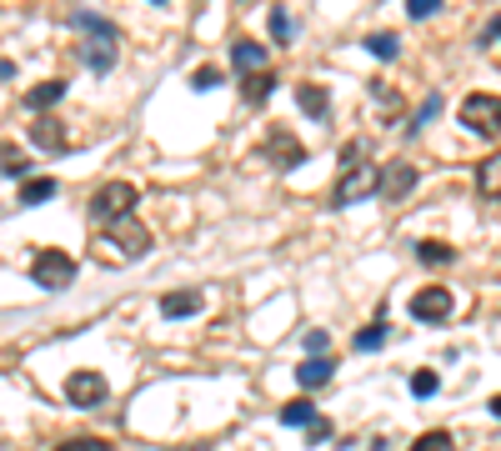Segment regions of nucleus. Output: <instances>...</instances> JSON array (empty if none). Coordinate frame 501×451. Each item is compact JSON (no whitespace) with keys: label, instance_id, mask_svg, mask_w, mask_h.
Listing matches in <instances>:
<instances>
[{"label":"nucleus","instance_id":"f03ea898","mask_svg":"<svg viewBox=\"0 0 501 451\" xmlns=\"http://www.w3.org/2000/svg\"><path fill=\"white\" fill-rule=\"evenodd\" d=\"M150 251V231H146V221L140 216H121V221H106L96 231V256L106 266H115V261H140Z\"/></svg>","mask_w":501,"mask_h":451},{"label":"nucleus","instance_id":"4be33fe9","mask_svg":"<svg viewBox=\"0 0 501 451\" xmlns=\"http://www.w3.org/2000/svg\"><path fill=\"white\" fill-rule=\"evenodd\" d=\"M416 261L421 266H446V261H456V246H446V241H416Z\"/></svg>","mask_w":501,"mask_h":451},{"label":"nucleus","instance_id":"f3484780","mask_svg":"<svg viewBox=\"0 0 501 451\" xmlns=\"http://www.w3.org/2000/svg\"><path fill=\"white\" fill-rule=\"evenodd\" d=\"M476 191H481L487 200H501V150L476 166Z\"/></svg>","mask_w":501,"mask_h":451},{"label":"nucleus","instance_id":"2eb2a0df","mask_svg":"<svg viewBox=\"0 0 501 451\" xmlns=\"http://www.w3.org/2000/svg\"><path fill=\"white\" fill-rule=\"evenodd\" d=\"M115 55H121V40H81V61L90 65L96 75H106L115 65Z\"/></svg>","mask_w":501,"mask_h":451},{"label":"nucleus","instance_id":"aec40b11","mask_svg":"<svg viewBox=\"0 0 501 451\" xmlns=\"http://www.w3.org/2000/svg\"><path fill=\"white\" fill-rule=\"evenodd\" d=\"M65 96V81H46V86H36V90H25V106L36 115H50V106Z\"/></svg>","mask_w":501,"mask_h":451},{"label":"nucleus","instance_id":"1a4fd4ad","mask_svg":"<svg viewBox=\"0 0 501 451\" xmlns=\"http://www.w3.org/2000/svg\"><path fill=\"white\" fill-rule=\"evenodd\" d=\"M106 376L100 371H90V366H81V371H71L65 376V401H71V406H81V412H96L100 401H106Z\"/></svg>","mask_w":501,"mask_h":451},{"label":"nucleus","instance_id":"473e14b6","mask_svg":"<svg viewBox=\"0 0 501 451\" xmlns=\"http://www.w3.org/2000/svg\"><path fill=\"white\" fill-rule=\"evenodd\" d=\"M191 86H196V90H216V86H221V71H216V65H200V71L191 75Z\"/></svg>","mask_w":501,"mask_h":451},{"label":"nucleus","instance_id":"ddd939ff","mask_svg":"<svg viewBox=\"0 0 501 451\" xmlns=\"http://www.w3.org/2000/svg\"><path fill=\"white\" fill-rule=\"evenodd\" d=\"M336 376V362L331 356H306V362L296 366V381H301V391H321L326 381Z\"/></svg>","mask_w":501,"mask_h":451},{"label":"nucleus","instance_id":"412c9836","mask_svg":"<svg viewBox=\"0 0 501 451\" xmlns=\"http://www.w3.org/2000/svg\"><path fill=\"white\" fill-rule=\"evenodd\" d=\"M271 90H276V75L271 71H256V75H246V81H241V96H246L250 106L271 100Z\"/></svg>","mask_w":501,"mask_h":451},{"label":"nucleus","instance_id":"cd10ccee","mask_svg":"<svg viewBox=\"0 0 501 451\" xmlns=\"http://www.w3.org/2000/svg\"><path fill=\"white\" fill-rule=\"evenodd\" d=\"M55 451H115L106 437H71V441H61Z\"/></svg>","mask_w":501,"mask_h":451},{"label":"nucleus","instance_id":"0eeeda50","mask_svg":"<svg viewBox=\"0 0 501 451\" xmlns=\"http://www.w3.org/2000/svg\"><path fill=\"white\" fill-rule=\"evenodd\" d=\"M261 156L271 166H281V171H296V166H306V146L291 136L286 125H271V131L261 136Z\"/></svg>","mask_w":501,"mask_h":451},{"label":"nucleus","instance_id":"9d476101","mask_svg":"<svg viewBox=\"0 0 501 451\" xmlns=\"http://www.w3.org/2000/svg\"><path fill=\"white\" fill-rule=\"evenodd\" d=\"M30 146L50 150V156L71 150V136H65V121H61V115H36V121H30Z\"/></svg>","mask_w":501,"mask_h":451},{"label":"nucleus","instance_id":"f8f14e48","mask_svg":"<svg viewBox=\"0 0 501 451\" xmlns=\"http://www.w3.org/2000/svg\"><path fill=\"white\" fill-rule=\"evenodd\" d=\"M296 106L306 115H311V121H331V90L326 86H316V81H296Z\"/></svg>","mask_w":501,"mask_h":451},{"label":"nucleus","instance_id":"bb28decb","mask_svg":"<svg viewBox=\"0 0 501 451\" xmlns=\"http://www.w3.org/2000/svg\"><path fill=\"white\" fill-rule=\"evenodd\" d=\"M437 387H441V376L431 371V366H426V371H416V376H412V396H416V401L437 396Z\"/></svg>","mask_w":501,"mask_h":451},{"label":"nucleus","instance_id":"a211bd4d","mask_svg":"<svg viewBox=\"0 0 501 451\" xmlns=\"http://www.w3.org/2000/svg\"><path fill=\"white\" fill-rule=\"evenodd\" d=\"M391 341V326H386V306L376 311V321L366 326V331H356V351H381Z\"/></svg>","mask_w":501,"mask_h":451},{"label":"nucleus","instance_id":"39448f33","mask_svg":"<svg viewBox=\"0 0 501 451\" xmlns=\"http://www.w3.org/2000/svg\"><path fill=\"white\" fill-rule=\"evenodd\" d=\"M456 115H462V125L476 131V136H501V96H491V90H471Z\"/></svg>","mask_w":501,"mask_h":451},{"label":"nucleus","instance_id":"a878e982","mask_svg":"<svg viewBox=\"0 0 501 451\" xmlns=\"http://www.w3.org/2000/svg\"><path fill=\"white\" fill-rule=\"evenodd\" d=\"M0 171L15 175V181H25V171H30V161H25V156L11 146V140H0Z\"/></svg>","mask_w":501,"mask_h":451},{"label":"nucleus","instance_id":"e433bc0d","mask_svg":"<svg viewBox=\"0 0 501 451\" xmlns=\"http://www.w3.org/2000/svg\"><path fill=\"white\" fill-rule=\"evenodd\" d=\"M487 412H491V416H497V421H501V391H497V396L487 401Z\"/></svg>","mask_w":501,"mask_h":451},{"label":"nucleus","instance_id":"4c0bfd02","mask_svg":"<svg viewBox=\"0 0 501 451\" xmlns=\"http://www.w3.org/2000/svg\"><path fill=\"white\" fill-rule=\"evenodd\" d=\"M11 75H15V65H11V61H0V81H11Z\"/></svg>","mask_w":501,"mask_h":451},{"label":"nucleus","instance_id":"7c9ffc66","mask_svg":"<svg viewBox=\"0 0 501 451\" xmlns=\"http://www.w3.org/2000/svg\"><path fill=\"white\" fill-rule=\"evenodd\" d=\"M306 437H311V447H326V441L336 437V426L326 421V416H316V421H311V426H306Z\"/></svg>","mask_w":501,"mask_h":451},{"label":"nucleus","instance_id":"423d86ee","mask_svg":"<svg viewBox=\"0 0 501 451\" xmlns=\"http://www.w3.org/2000/svg\"><path fill=\"white\" fill-rule=\"evenodd\" d=\"M416 181H421V171H416L412 161H386L381 175H376V196L386 200V206H401V200L416 191Z\"/></svg>","mask_w":501,"mask_h":451},{"label":"nucleus","instance_id":"dca6fc26","mask_svg":"<svg viewBox=\"0 0 501 451\" xmlns=\"http://www.w3.org/2000/svg\"><path fill=\"white\" fill-rule=\"evenodd\" d=\"M231 61H236L241 81H246V75L266 71V46H261V40H246V36H241L236 46H231Z\"/></svg>","mask_w":501,"mask_h":451},{"label":"nucleus","instance_id":"9b49d317","mask_svg":"<svg viewBox=\"0 0 501 451\" xmlns=\"http://www.w3.org/2000/svg\"><path fill=\"white\" fill-rule=\"evenodd\" d=\"M200 306H206L200 286H181V291H166V296H161V316H166V321H186V316H200Z\"/></svg>","mask_w":501,"mask_h":451},{"label":"nucleus","instance_id":"20e7f679","mask_svg":"<svg viewBox=\"0 0 501 451\" xmlns=\"http://www.w3.org/2000/svg\"><path fill=\"white\" fill-rule=\"evenodd\" d=\"M30 281H36L40 291H65L75 281V256L61 246H40L36 261H30Z\"/></svg>","mask_w":501,"mask_h":451},{"label":"nucleus","instance_id":"b1692460","mask_svg":"<svg viewBox=\"0 0 501 451\" xmlns=\"http://www.w3.org/2000/svg\"><path fill=\"white\" fill-rule=\"evenodd\" d=\"M366 50H371L376 61H396V55H401V40L391 36V30H371V36H366Z\"/></svg>","mask_w":501,"mask_h":451},{"label":"nucleus","instance_id":"5701e85b","mask_svg":"<svg viewBox=\"0 0 501 451\" xmlns=\"http://www.w3.org/2000/svg\"><path fill=\"white\" fill-rule=\"evenodd\" d=\"M266 30H271V40H276V46H286V40L296 36V21H291V11H286V5H276V11L266 15Z\"/></svg>","mask_w":501,"mask_h":451},{"label":"nucleus","instance_id":"7ed1b4c3","mask_svg":"<svg viewBox=\"0 0 501 451\" xmlns=\"http://www.w3.org/2000/svg\"><path fill=\"white\" fill-rule=\"evenodd\" d=\"M136 200H140V191L131 186V181H106V186H100L96 196L86 200V216H90L96 226L121 221V216H136Z\"/></svg>","mask_w":501,"mask_h":451},{"label":"nucleus","instance_id":"f704fd0d","mask_svg":"<svg viewBox=\"0 0 501 451\" xmlns=\"http://www.w3.org/2000/svg\"><path fill=\"white\" fill-rule=\"evenodd\" d=\"M326 346H331V331H306V351H311V356H326Z\"/></svg>","mask_w":501,"mask_h":451},{"label":"nucleus","instance_id":"2f4dec72","mask_svg":"<svg viewBox=\"0 0 501 451\" xmlns=\"http://www.w3.org/2000/svg\"><path fill=\"white\" fill-rule=\"evenodd\" d=\"M437 111H441V96H426V106H421V111H416V121L406 125V136H416V131H421V125L431 121V115H437Z\"/></svg>","mask_w":501,"mask_h":451},{"label":"nucleus","instance_id":"c756f323","mask_svg":"<svg viewBox=\"0 0 501 451\" xmlns=\"http://www.w3.org/2000/svg\"><path fill=\"white\" fill-rule=\"evenodd\" d=\"M366 86H371L376 106H386V111H396V106H401V96H396V90L386 86V81H366Z\"/></svg>","mask_w":501,"mask_h":451},{"label":"nucleus","instance_id":"f257e3e1","mask_svg":"<svg viewBox=\"0 0 501 451\" xmlns=\"http://www.w3.org/2000/svg\"><path fill=\"white\" fill-rule=\"evenodd\" d=\"M376 175H381V166H371L366 150L356 146V140H346V146H341V175H336V186H331V196H326V206H331V211H346L356 200L376 196Z\"/></svg>","mask_w":501,"mask_h":451},{"label":"nucleus","instance_id":"6e6552de","mask_svg":"<svg viewBox=\"0 0 501 451\" xmlns=\"http://www.w3.org/2000/svg\"><path fill=\"white\" fill-rule=\"evenodd\" d=\"M406 311H412V321L441 326L451 311H456V301H451V291H446V286H421V291H412V301H406Z\"/></svg>","mask_w":501,"mask_h":451},{"label":"nucleus","instance_id":"6ab92c4d","mask_svg":"<svg viewBox=\"0 0 501 451\" xmlns=\"http://www.w3.org/2000/svg\"><path fill=\"white\" fill-rule=\"evenodd\" d=\"M55 191H61V186H55L50 175H25V181H21V196H15V200H21V206H40V200H50Z\"/></svg>","mask_w":501,"mask_h":451},{"label":"nucleus","instance_id":"4468645a","mask_svg":"<svg viewBox=\"0 0 501 451\" xmlns=\"http://www.w3.org/2000/svg\"><path fill=\"white\" fill-rule=\"evenodd\" d=\"M71 25L90 40H121V25L106 21V15H96V11H71Z\"/></svg>","mask_w":501,"mask_h":451},{"label":"nucleus","instance_id":"72a5a7b5","mask_svg":"<svg viewBox=\"0 0 501 451\" xmlns=\"http://www.w3.org/2000/svg\"><path fill=\"white\" fill-rule=\"evenodd\" d=\"M441 11V0H406V15L412 21H426V15H437Z\"/></svg>","mask_w":501,"mask_h":451},{"label":"nucleus","instance_id":"393cba45","mask_svg":"<svg viewBox=\"0 0 501 451\" xmlns=\"http://www.w3.org/2000/svg\"><path fill=\"white\" fill-rule=\"evenodd\" d=\"M311 421H316V406L306 396H296V401L281 406V426H311Z\"/></svg>","mask_w":501,"mask_h":451},{"label":"nucleus","instance_id":"c85d7f7f","mask_svg":"<svg viewBox=\"0 0 501 451\" xmlns=\"http://www.w3.org/2000/svg\"><path fill=\"white\" fill-rule=\"evenodd\" d=\"M412 451H451V431H421Z\"/></svg>","mask_w":501,"mask_h":451},{"label":"nucleus","instance_id":"c9c22d12","mask_svg":"<svg viewBox=\"0 0 501 451\" xmlns=\"http://www.w3.org/2000/svg\"><path fill=\"white\" fill-rule=\"evenodd\" d=\"M491 40H501V15H491V25L481 30V46H491Z\"/></svg>","mask_w":501,"mask_h":451}]
</instances>
